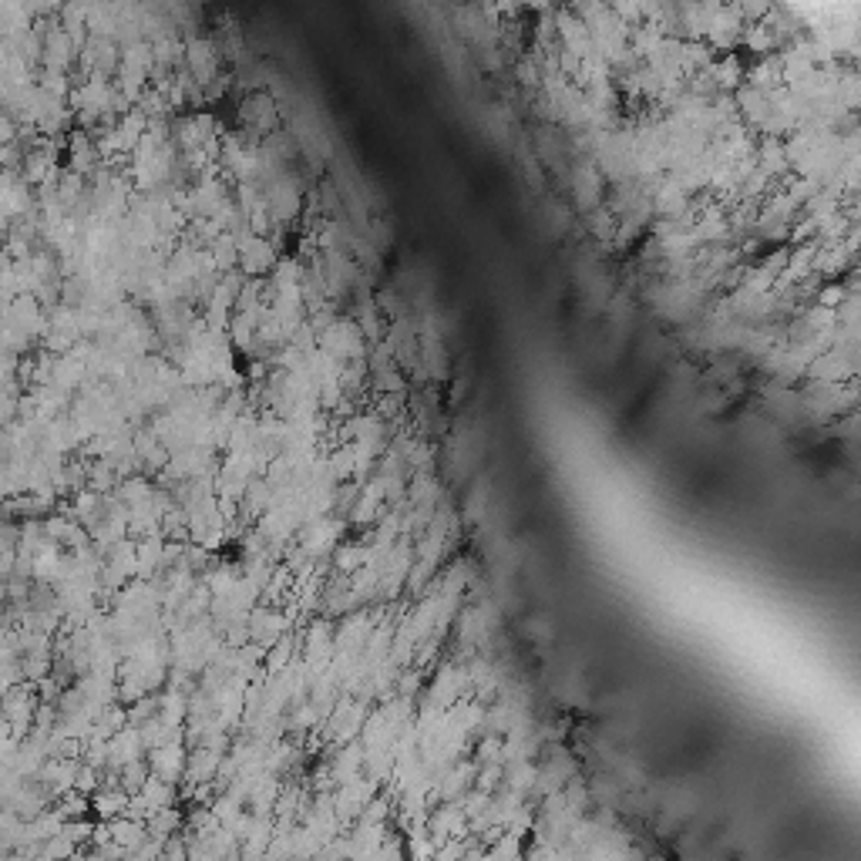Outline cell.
Instances as JSON below:
<instances>
[{
	"label": "cell",
	"mask_w": 861,
	"mask_h": 861,
	"mask_svg": "<svg viewBox=\"0 0 861 861\" xmlns=\"http://www.w3.org/2000/svg\"><path fill=\"white\" fill-rule=\"evenodd\" d=\"M71 101L81 122H98L115 105V91L105 85V78H88L81 88H71Z\"/></svg>",
	"instance_id": "6da1fadb"
},
{
	"label": "cell",
	"mask_w": 861,
	"mask_h": 861,
	"mask_svg": "<svg viewBox=\"0 0 861 861\" xmlns=\"http://www.w3.org/2000/svg\"><path fill=\"white\" fill-rule=\"evenodd\" d=\"M81 61H85V68L91 71V78H105V74L115 71L118 51L108 37H88L85 51H81Z\"/></svg>",
	"instance_id": "7a4b0ae2"
},
{
	"label": "cell",
	"mask_w": 861,
	"mask_h": 861,
	"mask_svg": "<svg viewBox=\"0 0 861 861\" xmlns=\"http://www.w3.org/2000/svg\"><path fill=\"white\" fill-rule=\"evenodd\" d=\"M185 54H189V68L196 71L199 78H206V74L216 68V54H212L209 41H192L189 48H185Z\"/></svg>",
	"instance_id": "3957f363"
},
{
	"label": "cell",
	"mask_w": 861,
	"mask_h": 861,
	"mask_svg": "<svg viewBox=\"0 0 861 861\" xmlns=\"http://www.w3.org/2000/svg\"><path fill=\"white\" fill-rule=\"evenodd\" d=\"M17 138H21V125H17L14 118L7 115L4 108H0V148H4V145H14Z\"/></svg>",
	"instance_id": "277c9868"
}]
</instances>
